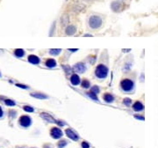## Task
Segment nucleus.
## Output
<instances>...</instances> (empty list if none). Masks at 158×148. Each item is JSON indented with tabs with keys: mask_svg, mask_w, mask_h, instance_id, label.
<instances>
[{
	"mask_svg": "<svg viewBox=\"0 0 158 148\" xmlns=\"http://www.w3.org/2000/svg\"><path fill=\"white\" fill-rule=\"evenodd\" d=\"M69 15L68 13H64L61 16L60 18V25L62 27H66L67 26H69Z\"/></svg>",
	"mask_w": 158,
	"mask_h": 148,
	"instance_id": "nucleus-11",
	"label": "nucleus"
},
{
	"mask_svg": "<svg viewBox=\"0 0 158 148\" xmlns=\"http://www.w3.org/2000/svg\"><path fill=\"white\" fill-rule=\"evenodd\" d=\"M64 69H65V70H66V71H67V72H69H69H70V71H71L69 67V68H66V66H64Z\"/></svg>",
	"mask_w": 158,
	"mask_h": 148,
	"instance_id": "nucleus-35",
	"label": "nucleus"
},
{
	"mask_svg": "<svg viewBox=\"0 0 158 148\" xmlns=\"http://www.w3.org/2000/svg\"><path fill=\"white\" fill-rule=\"evenodd\" d=\"M65 133L67 135V137L70 139H72L73 141H78L79 140V136L77 132H75L73 130L71 129H66Z\"/></svg>",
	"mask_w": 158,
	"mask_h": 148,
	"instance_id": "nucleus-9",
	"label": "nucleus"
},
{
	"mask_svg": "<svg viewBox=\"0 0 158 148\" xmlns=\"http://www.w3.org/2000/svg\"><path fill=\"white\" fill-rule=\"evenodd\" d=\"M84 1H85V2H91V1H93V0H84Z\"/></svg>",
	"mask_w": 158,
	"mask_h": 148,
	"instance_id": "nucleus-38",
	"label": "nucleus"
},
{
	"mask_svg": "<svg viewBox=\"0 0 158 148\" xmlns=\"http://www.w3.org/2000/svg\"><path fill=\"white\" fill-rule=\"evenodd\" d=\"M123 103H124L126 106L129 107V106H131V104H132V100H131L130 98H125V99L123 100Z\"/></svg>",
	"mask_w": 158,
	"mask_h": 148,
	"instance_id": "nucleus-26",
	"label": "nucleus"
},
{
	"mask_svg": "<svg viewBox=\"0 0 158 148\" xmlns=\"http://www.w3.org/2000/svg\"><path fill=\"white\" fill-rule=\"evenodd\" d=\"M82 148H90V144L88 143V142H86V141H83L82 142Z\"/></svg>",
	"mask_w": 158,
	"mask_h": 148,
	"instance_id": "nucleus-29",
	"label": "nucleus"
},
{
	"mask_svg": "<svg viewBox=\"0 0 158 148\" xmlns=\"http://www.w3.org/2000/svg\"><path fill=\"white\" fill-rule=\"evenodd\" d=\"M69 81L73 86H77V85L80 84L81 79H80V77L77 74H72L70 79H69Z\"/></svg>",
	"mask_w": 158,
	"mask_h": 148,
	"instance_id": "nucleus-14",
	"label": "nucleus"
},
{
	"mask_svg": "<svg viewBox=\"0 0 158 148\" xmlns=\"http://www.w3.org/2000/svg\"><path fill=\"white\" fill-rule=\"evenodd\" d=\"M133 109L136 112H141L144 109V105L141 102H136L133 104Z\"/></svg>",
	"mask_w": 158,
	"mask_h": 148,
	"instance_id": "nucleus-15",
	"label": "nucleus"
},
{
	"mask_svg": "<svg viewBox=\"0 0 158 148\" xmlns=\"http://www.w3.org/2000/svg\"><path fill=\"white\" fill-rule=\"evenodd\" d=\"M18 124L23 128H28L32 125V118L29 116H21L18 120Z\"/></svg>",
	"mask_w": 158,
	"mask_h": 148,
	"instance_id": "nucleus-5",
	"label": "nucleus"
},
{
	"mask_svg": "<svg viewBox=\"0 0 158 148\" xmlns=\"http://www.w3.org/2000/svg\"><path fill=\"white\" fill-rule=\"evenodd\" d=\"M57 124H58L59 126H64V125H65V123L62 122V121H57Z\"/></svg>",
	"mask_w": 158,
	"mask_h": 148,
	"instance_id": "nucleus-32",
	"label": "nucleus"
},
{
	"mask_svg": "<svg viewBox=\"0 0 158 148\" xmlns=\"http://www.w3.org/2000/svg\"><path fill=\"white\" fill-rule=\"evenodd\" d=\"M43 148H54V147L52 145H50V144H46V145L43 146Z\"/></svg>",
	"mask_w": 158,
	"mask_h": 148,
	"instance_id": "nucleus-33",
	"label": "nucleus"
},
{
	"mask_svg": "<svg viewBox=\"0 0 158 148\" xmlns=\"http://www.w3.org/2000/svg\"><path fill=\"white\" fill-rule=\"evenodd\" d=\"M0 76H1V75H0Z\"/></svg>",
	"mask_w": 158,
	"mask_h": 148,
	"instance_id": "nucleus-39",
	"label": "nucleus"
},
{
	"mask_svg": "<svg viewBox=\"0 0 158 148\" xmlns=\"http://www.w3.org/2000/svg\"><path fill=\"white\" fill-rule=\"evenodd\" d=\"M88 26L92 30H98L103 26V18L98 14H92L88 19Z\"/></svg>",
	"mask_w": 158,
	"mask_h": 148,
	"instance_id": "nucleus-1",
	"label": "nucleus"
},
{
	"mask_svg": "<svg viewBox=\"0 0 158 148\" xmlns=\"http://www.w3.org/2000/svg\"><path fill=\"white\" fill-rule=\"evenodd\" d=\"M50 136L54 139H60L62 136H63V133H62V131L58 128V127H53L51 130H50Z\"/></svg>",
	"mask_w": 158,
	"mask_h": 148,
	"instance_id": "nucleus-7",
	"label": "nucleus"
},
{
	"mask_svg": "<svg viewBox=\"0 0 158 148\" xmlns=\"http://www.w3.org/2000/svg\"><path fill=\"white\" fill-rule=\"evenodd\" d=\"M14 55H15L17 57L21 58V57H23V56H25V51H24V49H15V51H14Z\"/></svg>",
	"mask_w": 158,
	"mask_h": 148,
	"instance_id": "nucleus-19",
	"label": "nucleus"
},
{
	"mask_svg": "<svg viewBox=\"0 0 158 148\" xmlns=\"http://www.w3.org/2000/svg\"><path fill=\"white\" fill-rule=\"evenodd\" d=\"M28 62L30 64H32L37 65V64H40V59L37 56H35V55H29L28 56Z\"/></svg>",
	"mask_w": 158,
	"mask_h": 148,
	"instance_id": "nucleus-13",
	"label": "nucleus"
},
{
	"mask_svg": "<svg viewBox=\"0 0 158 148\" xmlns=\"http://www.w3.org/2000/svg\"><path fill=\"white\" fill-rule=\"evenodd\" d=\"M126 5H125V3L120 1V0H115V1H113L111 3V9L113 12H121L122 11H124Z\"/></svg>",
	"mask_w": 158,
	"mask_h": 148,
	"instance_id": "nucleus-4",
	"label": "nucleus"
},
{
	"mask_svg": "<svg viewBox=\"0 0 158 148\" xmlns=\"http://www.w3.org/2000/svg\"><path fill=\"white\" fill-rule=\"evenodd\" d=\"M130 51V49H123V52H128Z\"/></svg>",
	"mask_w": 158,
	"mask_h": 148,
	"instance_id": "nucleus-37",
	"label": "nucleus"
},
{
	"mask_svg": "<svg viewBox=\"0 0 158 148\" xmlns=\"http://www.w3.org/2000/svg\"><path fill=\"white\" fill-rule=\"evenodd\" d=\"M103 100L106 102V103H113L114 102V96L109 93H106L103 95Z\"/></svg>",
	"mask_w": 158,
	"mask_h": 148,
	"instance_id": "nucleus-17",
	"label": "nucleus"
},
{
	"mask_svg": "<svg viewBox=\"0 0 158 148\" xmlns=\"http://www.w3.org/2000/svg\"><path fill=\"white\" fill-rule=\"evenodd\" d=\"M17 115V112L15 110H10V117H12L14 118Z\"/></svg>",
	"mask_w": 158,
	"mask_h": 148,
	"instance_id": "nucleus-31",
	"label": "nucleus"
},
{
	"mask_svg": "<svg viewBox=\"0 0 158 148\" xmlns=\"http://www.w3.org/2000/svg\"><path fill=\"white\" fill-rule=\"evenodd\" d=\"M135 118L138 119V120H141V121H144L145 118L143 116H141V115H135Z\"/></svg>",
	"mask_w": 158,
	"mask_h": 148,
	"instance_id": "nucleus-30",
	"label": "nucleus"
},
{
	"mask_svg": "<svg viewBox=\"0 0 158 148\" xmlns=\"http://www.w3.org/2000/svg\"><path fill=\"white\" fill-rule=\"evenodd\" d=\"M81 86H82V87H83V88L87 89V88H90V87H91V83H90V81H89L88 79H83V81H82V83H81Z\"/></svg>",
	"mask_w": 158,
	"mask_h": 148,
	"instance_id": "nucleus-20",
	"label": "nucleus"
},
{
	"mask_svg": "<svg viewBox=\"0 0 158 148\" xmlns=\"http://www.w3.org/2000/svg\"><path fill=\"white\" fill-rule=\"evenodd\" d=\"M45 65L47 67H48V68H55V67H56L57 63H56V61L54 58H48V59L46 60Z\"/></svg>",
	"mask_w": 158,
	"mask_h": 148,
	"instance_id": "nucleus-16",
	"label": "nucleus"
},
{
	"mask_svg": "<svg viewBox=\"0 0 158 148\" xmlns=\"http://www.w3.org/2000/svg\"><path fill=\"white\" fill-rule=\"evenodd\" d=\"M61 52H62V49H49V54H50V55H53V56H57V55H59Z\"/></svg>",
	"mask_w": 158,
	"mask_h": 148,
	"instance_id": "nucleus-22",
	"label": "nucleus"
},
{
	"mask_svg": "<svg viewBox=\"0 0 158 148\" xmlns=\"http://www.w3.org/2000/svg\"><path fill=\"white\" fill-rule=\"evenodd\" d=\"M23 109L26 111V112H28V113H33L34 112V109L31 106H28V105H26L23 107Z\"/></svg>",
	"mask_w": 158,
	"mask_h": 148,
	"instance_id": "nucleus-25",
	"label": "nucleus"
},
{
	"mask_svg": "<svg viewBox=\"0 0 158 148\" xmlns=\"http://www.w3.org/2000/svg\"><path fill=\"white\" fill-rule=\"evenodd\" d=\"M4 117V111H3V109L0 107V118H2Z\"/></svg>",
	"mask_w": 158,
	"mask_h": 148,
	"instance_id": "nucleus-34",
	"label": "nucleus"
},
{
	"mask_svg": "<svg viewBox=\"0 0 158 148\" xmlns=\"http://www.w3.org/2000/svg\"><path fill=\"white\" fill-rule=\"evenodd\" d=\"M69 144V142L67 141V140H65V139H62V140H60L58 143H57V147L58 148H64L67 145Z\"/></svg>",
	"mask_w": 158,
	"mask_h": 148,
	"instance_id": "nucleus-21",
	"label": "nucleus"
},
{
	"mask_svg": "<svg viewBox=\"0 0 158 148\" xmlns=\"http://www.w3.org/2000/svg\"><path fill=\"white\" fill-rule=\"evenodd\" d=\"M108 74H109V69L105 64H98L95 69V76L100 80L106 79L108 77Z\"/></svg>",
	"mask_w": 158,
	"mask_h": 148,
	"instance_id": "nucleus-2",
	"label": "nucleus"
},
{
	"mask_svg": "<svg viewBox=\"0 0 158 148\" xmlns=\"http://www.w3.org/2000/svg\"><path fill=\"white\" fill-rule=\"evenodd\" d=\"M4 104L8 107H13L16 105V102L13 101V100H11V99H5L4 100Z\"/></svg>",
	"mask_w": 158,
	"mask_h": 148,
	"instance_id": "nucleus-23",
	"label": "nucleus"
},
{
	"mask_svg": "<svg viewBox=\"0 0 158 148\" xmlns=\"http://www.w3.org/2000/svg\"><path fill=\"white\" fill-rule=\"evenodd\" d=\"M91 92H93V93H95L96 94H99L100 89H99V87H98V86H94V87H91Z\"/></svg>",
	"mask_w": 158,
	"mask_h": 148,
	"instance_id": "nucleus-27",
	"label": "nucleus"
},
{
	"mask_svg": "<svg viewBox=\"0 0 158 148\" xmlns=\"http://www.w3.org/2000/svg\"><path fill=\"white\" fill-rule=\"evenodd\" d=\"M135 82L130 79H125L120 82V88L124 93L131 94L135 90Z\"/></svg>",
	"mask_w": 158,
	"mask_h": 148,
	"instance_id": "nucleus-3",
	"label": "nucleus"
},
{
	"mask_svg": "<svg viewBox=\"0 0 158 148\" xmlns=\"http://www.w3.org/2000/svg\"><path fill=\"white\" fill-rule=\"evenodd\" d=\"M16 87H19V88H22V89H29V87H28V86L22 85V84H16Z\"/></svg>",
	"mask_w": 158,
	"mask_h": 148,
	"instance_id": "nucleus-28",
	"label": "nucleus"
},
{
	"mask_svg": "<svg viewBox=\"0 0 158 148\" xmlns=\"http://www.w3.org/2000/svg\"><path fill=\"white\" fill-rule=\"evenodd\" d=\"M69 51H71V52H76V51H77L78 49H69Z\"/></svg>",
	"mask_w": 158,
	"mask_h": 148,
	"instance_id": "nucleus-36",
	"label": "nucleus"
},
{
	"mask_svg": "<svg viewBox=\"0 0 158 148\" xmlns=\"http://www.w3.org/2000/svg\"><path fill=\"white\" fill-rule=\"evenodd\" d=\"M77 33V26L75 25H69L65 27V34L66 35H74Z\"/></svg>",
	"mask_w": 158,
	"mask_h": 148,
	"instance_id": "nucleus-12",
	"label": "nucleus"
},
{
	"mask_svg": "<svg viewBox=\"0 0 158 148\" xmlns=\"http://www.w3.org/2000/svg\"><path fill=\"white\" fill-rule=\"evenodd\" d=\"M74 70L78 73H84L86 71V70H87V67H86L85 64H84L82 62H79V63H77L74 65Z\"/></svg>",
	"mask_w": 158,
	"mask_h": 148,
	"instance_id": "nucleus-10",
	"label": "nucleus"
},
{
	"mask_svg": "<svg viewBox=\"0 0 158 148\" xmlns=\"http://www.w3.org/2000/svg\"><path fill=\"white\" fill-rule=\"evenodd\" d=\"M86 9V6L85 4H84L83 3H80V2H75L72 6H71V10L73 12H76V13H80V12H84Z\"/></svg>",
	"mask_w": 158,
	"mask_h": 148,
	"instance_id": "nucleus-6",
	"label": "nucleus"
},
{
	"mask_svg": "<svg viewBox=\"0 0 158 148\" xmlns=\"http://www.w3.org/2000/svg\"><path fill=\"white\" fill-rule=\"evenodd\" d=\"M31 96L33 97V98H36V99H40V100L48 99L47 95H46L44 94H41V93H33V94H31Z\"/></svg>",
	"mask_w": 158,
	"mask_h": 148,
	"instance_id": "nucleus-18",
	"label": "nucleus"
},
{
	"mask_svg": "<svg viewBox=\"0 0 158 148\" xmlns=\"http://www.w3.org/2000/svg\"><path fill=\"white\" fill-rule=\"evenodd\" d=\"M87 95L91 98V99H92L93 101H97V102H98V96H97V94H95V93H93V92H89V93H87Z\"/></svg>",
	"mask_w": 158,
	"mask_h": 148,
	"instance_id": "nucleus-24",
	"label": "nucleus"
},
{
	"mask_svg": "<svg viewBox=\"0 0 158 148\" xmlns=\"http://www.w3.org/2000/svg\"><path fill=\"white\" fill-rule=\"evenodd\" d=\"M40 117L45 120L46 122H48V123H51V124H57V120H55L50 114L48 113H46V112H42L40 114Z\"/></svg>",
	"mask_w": 158,
	"mask_h": 148,
	"instance_id": "nucleus-8",
	"label": "nucleus"
}]
</instances>
